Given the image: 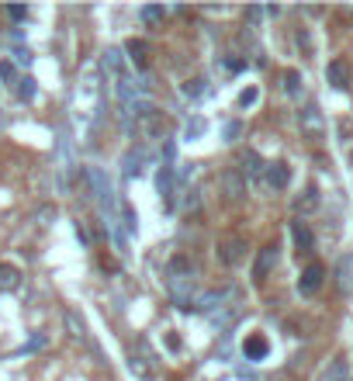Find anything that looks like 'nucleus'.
I'll return each mask as SVG.
<instances>
[{"mask_svg":"<svg viewBox=\"0 0 353 381\" xmlns=\"http://www.w3.org/2000/svg\"><path fill=\"white\" fill-rule=\"evenodd\" d=\"M242 256H246V239H242V236H229V239L218 243V260H222L225 267H235Z\"/></svg>","mask_w":353,"mask_h":381,"instance_id":"6","label":"nucleus"},{"mask_svg":"<svg viewBox=\"0 0 353 381\" xmlns=\"http://www.w3.org/2000/svg\"><path fill=\"white\" fill-rule=\"evenodd\" d=\"M235 135H239V122L225 125V142H235Z\"/></svg>","mask_w":353,"mask_h":381,"instance_id":"32","label":"nucleus"},{"mask_svg":"<svg viewBox=\"0 0 353 381\" xmlns=\"http://www.w3.org/2000/svg\"><path fill=\"white\" fill-rule=\"evenodd\" d=\"M242 354H246V361H264L271 354V339L264 337V333H253V337H246V343H242Z\"/></svg>","mask_w":353,"mask_h":381,"instance_id":"11","label":"nucleus"},{"mask_svg":"<svg viewBox=\"0 0 353 381\" xmlns=\"http://www.w3.org/2000/svg\"><path fill=\"white\" fill-rule=\"evenodd\" d=\"M222 180H225V191H229V198H242V194H246V184L239 180V173H235V170H229Z\"/></svg>","mask_w":353,"mask_h":381,"instance_id":"24","label":"nucleus"},{"mask_svg":"<svg viewBox=\"0 0 353 381\" xmlns=\"http://www.w3.org/2000/svg\"><path fill=\"white\" fill-rule=\"evenodd\" d=\"M256 97H260V90H256V87H246V90L239 94V108H253Z\"/></svg>","mask_w":353,"mask_h":381,"instance_id":"28","label":"nucleus"},{"mask_svg":"<svg viewBox=\"0 0 353 381\" xmlns=\"http://www.w3.org/2000/svg\"><path fill=\"white\" fill-rule=\"evenodd\" d=\"M264 180H267V187L284 191V187L291 184V167H287V163H267V167H264Z\"/></svg>","mask_w":353,"mask_h":381,"instance_id":"9","label":"nucleus"},{"mask_svg":"<svg viewBox=\"0 0 353 381\" xmlns=\"http://www.w3.org/2000/svg\"><path fill=\"white\" fill-rule=\"evenodd\" d=\"M264 167H267V163H264L253 149H246V153L239 156V170H235V173H242L246 180H260V177H264Z\"/></svg>","mask_w":353,"mask_h":381,"instance_id":"10","label":"nucleus"},{"mask_svg":"<svg viewBox=\"0 0 353 381\" xmlns=\"http://www.w3.org/2000/svg\"><path fill=\"white\" fill-rule=\"evenodd\" d=\"M66 330H70V337H77V339L87 337V326H83V319H80L77 312H66Z\"/></svg>","mask_w":353,"mask_h":381,"instance_id":"26","label":"nucleus"},{"mask_svg":"<svg viewBox=\"0 0 353 381\" xmlns=\"http://www.w3.org/2000/svg\"><path fill=\"white\" fill-rule=\"evenodd\" d=\"M204 118H194V122H187V128H184V139H201L204 135Z\"/></svg>","mask_w":353,"mask_h":381,"instance_id":"27","label":"nucleus"},{"mask_svg":"<svg viewBox=\"0 0 353 381\" xmlns=\"http://www.w3.org/2000/svg\"><path fill=\"white\" fill-rule=\"evenodd\" d=\"M298 118H302V132H305V135H312V139H318V135H322V111H318V108H315V104H309V108H302V115H298Z\"/></svg>","mask_w":353,"mask_h":381,"instance_id":"13","label":"nucleus"},{"mask_svg":"<svg viewBox=\"0 0 353 381\" xmlns=\"http://www.w3.org/2000/svg\"><path fill=\"white\" fill-rule=\"evenodd\" d=\"M125 52H128V63L139 66V70L149 63V42H146V39H132V42L125 45Z\"/></svg>","mask_w":353,"mask_h":381,"instance_id":"17","label":"nucleus"},{"mask_svg":"<svg viewBox=\"0 0 353 381\" xmlns=\"http://www.w3.org/2000/svg\"><path fill=\"white\" fill-rule=\"evenodd\" d=\"M42 346H45V333H35V337L28 339L25 346H18L11 357H14V361H18V357H28V354H35V350H42Z\"/></svg>","mask_w":353,"mask_h":381,"instance_id":"25","label":"nucleus"},{"mask_svg":"<svg viewBox=\"0 0 353 381\" xmlns=\"http://www.w3.org/2000/svg\"><path fill=\"white\" fill-rule=\"evenodd\" d=\"M128 371H132L139 381H156L159 361H156V354H153V346H149L146 339H135V346L128 350Z\"/></svg>","mask_w":353,"mask_h":381,"instance_id":"2","label":"nucleus"},{"mask_svg":"<svg viewBox=\"0 0 353 381\" xmlns=\"http://www.w3.org/2000/svg\"><path fill=\"white\" fill-rule=\"evenodd\" d=\"M326 80L336 87V90H347V87H350V66H347L343 59H333V63L326 66Z\"/></svg>","mask_w":353,"mask_h":381,"instance_id":"12","label":"nucleus"},{"mask_svg":"<svg viewBox=\"0 0 353 381\" xmlns=\"http://www.w3.org/2000/svg\"><path fill=\"white\" fill-rule=\"evenodd\" d=\"M242 66H246V59H225V70H242Z\"/></svg>","mask_w":353,"mask_h":381,"instance_id":"33","label":"nucleus"},{"mask_svg":"<svg viewBox=\"0 0 353 381\" xmlns=\"http://www.w3.org/2000/svg\"><path fill=\"white\" fill-rule=\"evenodd\" d=\"M239 292L235 288H222V292H208V295L197 298V308L201 312H218V308H225V301H235Z\"/></svg>","mask_w":353,"mask_h":381,"instance_id":"8","label":"nucleus"},{"mask_svg":"<svg viewBox=\"0 0 353 381\" xmlns=\"http://www.w3.org/2000/svg\"><path fill=\"white\" fill-rule=\"evenodd\" d=\"M322 281H326L322 263H309V267L302 270V277H298V292H302V295H315V292L322 288Z\"/></svg>","mask_w":353,"mask_h":381,"instance_id":"7","label":"nucleus"},{"mask_svg":"<svg viewBox=\"0 0 353 381\" xmlns=\"http://www.w3.org/2000/svg\"><path fill=\"white\" fill-rule=\"evenodd\" d=\"M318 201H322V198H318V187H315V184H309V187H305V191L295 198V212H298V215H309V212H315V208H318Z\"/></svg>","mask_w":353,"mask_h":381,"instance_id":"18","label":"nucleus"},{"mask_svg":"<svg viewBox=\"0 0 353 381\" xmlns=\"http://www.w3.org/2000/svg\"><path fill=\"white\" fill-rule=\"evenodd\" d=\"M318 381H350V361L347 357H333Z\"/></svg>","mask_w":353,"mask_h":381,"instance_id":"16","label":"nucleus"},{"mask_svg":"<svg viewBox=\"0 0 353 381\" xmlns=\"http://www.w3.org/2000/svg\"><path fill=\"white\" fill-rule=\"evenodd\" d=\"M0 80H4V84H18V70H14V63H0Z\"/></svg>","mask_w":353,"mask_h":381,"instance_id":"29","label":"nucleus"},{"mask_svg":"<svg viewBox=\"0 0 353 381\" xmlns=\"http://www.w3.org/2000/svg\"><path fill=\"white\" fill-rule=\"evenodd\" d=\"M336 281H340V292H343V295H353V254L340 256V263H336Z\"/></svg>","mask_w":353,"mask_h":381,"instance_id":"14","label":"nucleus"},{"mask_svg":"<svg viewBox=\"0 0 353 381\" xmlns=\"http://www.w3.org/2000/svg\"><path fill=\"white\" fill-rule=\"evenodd\" d=\"M139 18H142L149 28H156V25H163V18H166V7H163V4H146V7L139 11Z\"/></svg>","mask_w":353,"mask_h":381,"instance_id":"21","label":"nucleus"},{"mask_svg":"<svg viewBox=\"0 0 353 381\" xmlns=\"http://www.w3.org/2000/svg\"><path fill=\"white\" fill-rule=\"evenodd\" d=\"M280 84H284V94H287V97H302V73H298V70H287V73L280 77Z\"/></svg>","mask_w":353,"mask_h":381,"instance_id":"22","label":"nucleus"},{"mask_svg":"<svg viewBox=\"0 0 353 381\" xmlns=\"http://www.w3.org/2000/svg\"><path fill=\"white\" fill-rule=\"evenodd\" d=\"M180 90H184V97H201L204 94V80H187Z\"/></svg>","mask_w":353,"mask_h":381,"instance_id":"30","label":"nucleus"},{"mask_svg":"<svg viewBox=\"0 0 353 381\" xmlns=\"http://www.w3.org/2000/svg\"><path fill=\"white\" fill-rule=\"evenodd\" d=\"M132 111H135V128H139L142 139H159V135H163V128H166L163 111H156L153 104H139V101H135Z\"/></svg>","mask_w":353,"mask_h":381,"instance_id":"3","label":"nucleus"},{"mask_svg":"<svg viewBox=\"0 0 353 381\" xmlns=\"http://www.w3.org/2000/svg\"><path fill=\"white\" fill-rule=\"evenodd\" d=\"M191 292H194V267L187 256H173L166 263V295L173 298L177 308H191Z\"/></svg>","mask_w":353,"mask_h":381,"instance_id":"1","label":"nucleus"},{"mask_svg":"<svg viewBox=\"0 0 353 381\" xmlns=\"http://www.w3.org/2000/svg\"><path fill=\"white\" fill-rule=\"evenodd\" d=\"M7 18H11V21H25V18H28V7H21V4H11V7H7Z\"/></svg>","mask_w":353,"mask_h":381,"instance_id":"31","label":"nucleus"},{"mask_svg":"<svg viewBox=\"0 0 353 381\" xmlns=\"http://www.w3.org/2000/svg\"><path fill=\"white\" fill-rule=\"evenodd\" d=\"M156 191H159V198H163V205L173 208V198H177V167H173V163H163V167H159Z\"/></svg>","mask_w":353,"mask_h":381,"instance_id":"4","label":"nucleus"},{"mask_svg":"<svg viewBox=\"0 0 353 381\" xmlns=\"http://www.w3.org/2000/svg\"><path fill=\"white\" fill-rule=\"evenodd\" d=\"M21 285V270L14 263H0V292H14Z\"/></svg>","mask_w":353,"mask_h":381,"instance_id":"20","label":"nucleus"},{"mask_svg":"<svg viewBox=\"0 0 353 381\" xmlns=\"http://www.w3.org/2000/svg\"><path fill=\"white\" fill-rule=\"evenodd\" d=\"M291 236H295V246H298V254H312L315 236H312V229H309L305 222H291Z\"/></svg>","mask_w":353,"mask_h":381,"instance_id":"15","label":"nucleus"},{"mask_svg":"<svg viewBox=\"0 0 353 381\" xmlns=\"http://www.w3.org/2000/svg\"><path fill=\"white\" fill-rule=\"evenodd\" d=\"M121 167H125V177H139L142 167H146V149H128L125 160H121Z\"/></svg>","mask_w":353,"mask_h":381,"instance_id":"19","label":"nucleus"},{"mask_svg":"<svg viewBox=\"0 0 353 381\" xmlns=\"http://www.w3.org/2000/svg\"><path fill=\"white\" fill-rule=\"evenodd\" d=\"M277 260H280L277 243H267V246L256 254V263H253V281H264V277H267V274L277 267Z\"/></svg>","mask_w":353,"mask_h":381,"instance_id":"5","label":"nucleus"},{"mask_svg":"<svg viewBox=\"0 0 353 381\" xmlns=\"http://www.w3.org/2000/svg\"><path fill=\"white\" fill-rule=\"evenodd\" d=\"M35 77H18V84H14V94H18V101H35Z\"/></svg>","mask_w":353,"mask_h":381,"instance_id":"23","label":"nucleus"}]
</instances>
